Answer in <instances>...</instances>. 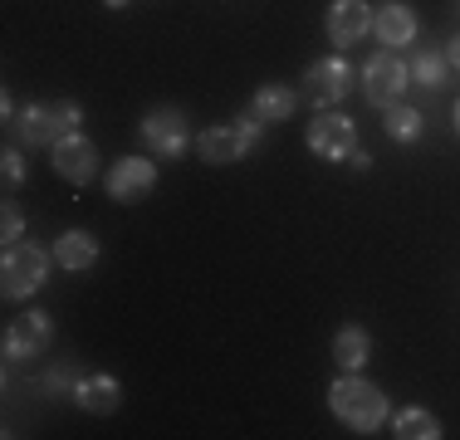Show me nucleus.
Wrapping results in <instances>:
<instances>
[{
	"label": "nucleus",
	"instance_id": "obj_1",
	"mask_svg": "<svg viewBox=\"0 0 460 440\" xmlns=\"http://www.w3.org/2000/svg\"><path fill=\"white\" fill-rule=\"evenodd\" d=\"M328 411H333L343 426H353L358 436H367V431H377V426L387 421V392L372 387L367 377H358V372H343V377L328 387Z\"/></svg>",
	"mask_w": 460,
	"mask_h": 440
},
{
	"label": "nucleus",
	"instance_id": "obj_2",
	"mask_svg": "<svg viewBox=\"0 0 460 440\" xmlns=\"http://www.w3.org/2000/svg\"><path fill=\"white\" fill-rule=\"evenodd\" d=\"M49 264H54V250L35 245V240H20V245H10V250H5V264H0V294H5L10 304H25L30 294L45 289Z\"/></svg>",
	"mask_w": 460,
	"mask_h": 440
},
{
	"label": "nucleus",
	"instance_id": "obj_3",
	"mask_svg": "<svg viewBox=\"0 0 460 440\" xmlns=\"http://www.w3.org/2000/svg\"><path fill=\"white\" fill-rule=\"evenodd\" d=\"M79 123H84V108L74 103V98H49V103H30L25 113L15 118V132L30 147H45V142L54 147V142L69 137Z\"/></svg>",
	"mask_w": 460,
	"mask_h": 440
},
{
	"label": "nucleus",
	"instance_id": "obj_4",
	"mask_svg": "<svg viewBox=\"0 0 460 440\" xmlns=\"http://www.w3.org/2000/svg\"><path fill=\"white\" fill-rule=\"evenodd\" d=\"M260 132H265V123L245 113L240 123H230V128H206L201 137H196V152H201L211 167H226V162H240L250 147H255Z\"/></svg>",
	"mask_w": 460,
	"mask_h": 440
},
{
	"label": "nucleus",
	"instance_id": "obj_5",
	"mask_svg": "<svg viewBox=\"0 0 460 440\" xmlns=\"http://www.w3.org/2000/svg\"><path fill=\"white\" fill-rule=\"evenodd\" d=\"M411 84V69L397 59V54H372V59L363 64V93L372 108H392L402 103V93H407Z\"/></svg>",
	"mask_w": 460,
	"mask_h": 440
},
{
	"label": "nucleus",
	"instance_id": "obj_6",
	"mask_svg": "<svg viewBox=\"0 0 460 440\" xmlns=\"http://www.w3.org/2000/svg\"><path fill=\"white\" fill-rule=\"evenodd\" d=\"M309 152H314V157H323V162L353 157V152H358V128H353V118H343V113H319V118L309 123Z\"/></svg>",
	"mask_w": 460,
	"mask_h": 440
},
{
	"label": "nucleus",
	"instance_id": "obj_7",
	"mask_svg": "<svg viewBox=\"0 0 460 440\" xmlns=\"http://www.w3.org/2000/svg\"><path fill=\"white\" fill-rule=\"evenodd\" d=\"M142 137H147V147L157 157H181L186 142H191V123H186L181 108H152L142 118Z\"/></svg>",
	"mask_w": 460,
	"mask_h": 440
},
{
	"label": "nucleus",
	"instance_id": "obj_8",
	"mask_svg": "<svg viewBox=\"0 0 460 440\" xmlns=\"http://www.w3.org/2000/svg\"><path fill=\"white\" fill-rule=\"evenodd\" d=\"M348 88H353V69H348V59L338 54V59H319L309 64V74H304V98L319 108H333L348 98Z\"/></svg>",
	"mask_w": 460,
	"mask_h": 440
},
{
	"label": "nucleus",
	"instance_id": "obj_9",
	"mask_svg": "<svg viewBox=\"0 0 460 440\" xmlns=\"http://www.w3.org/2000/svg\"><path fill=\"white\" fill-rule=\"evenodd\" d=\"M54 172H59L69 186H89L98 176V147L89 137H79V132L59 137L54 142Z\"/></svg>",
	"mask_w": 460,
	"mask_h": 440
},
{
	"label": "nucleus",
	"instance_id": "obj_10",
	"mask_svg": "<svg viewBox=\"0 0 460 440\" xmlns=\"http://www.w3.org/2000/svg\"><path fill=\"white\" fill-rule=\"evenodd\" d=\"M49 338H54V323H49V313H20L15 323L5 328V357L10 362H25V357H35V352H45L49 348Z\"/></svg>",
	"mask_w": 460,
	"mask_h": 440
},
{
	"label": "nucleus",
	"instance_id": "obj_11",
	"mask_svg": "<svg viewBox=\"0 0 460 440\" xmlns=\"http://www.w3.org/2000/svg\"><path fill=\"white\" fill-rule=\"evenodd\" d=\"M152 186H157V167H152L147 157H123V162H113V172H108V196L123 201V206L142 201Z\"/></svg>",
	"mask_w": 460,
	"mask_h": 440
},
{
	"label": "nucleus",
	"instance_id": "obj_12",
	"mask_svg": "<svg viewBox=\"0 0 460 440\" xmlns=\"http://www.w3.org/2000/svg\"><path fill=\"white\" fill-rule=\"evenodd\" d=\"M323 25H328V40L338 49H348V44H358L372 30V10H367V0H333Z\"/></svg>",
	"mask_w": 460,
	"mask_h": 440
},
{
	"label": "nucleus",
	"instance_id": "obj_13",
	"mask_svg": "<svg viewBox=\"0 0 460 440\" xmlns=\"http://www.w3.org/2000/svg\"><path fill=\"white\" fill-rule=\"evenodd\" d=\"M74 401L93 416H108V411L123 406V387H118V377H108V372H84L79 387H74Z\"/></svg>",
	"mask_w": 460,
	"mask_h": 440
},
{
	"label": "nucleus",
	"instance_id": "obj_14",
	"mask_svg": "<svg viewBox=\"0 0 460 440\" xmlns=\"http://www.w3.org/2000/svg\"><path fill=\"white\" fill-rule=\"evenodd\" d=\"M372 35L387 44V49H402V44H411V40H416V10L402 5V0L382 5L377 15H372Z\"/></svg>",
	"mask_w": 460,
	"mask_h": 440
},
{
	"label": "nucleus",
	"instance_id": "obj_15",
	"mask_svg": "<svg viewBox=\"0 0 460 440\" xmlns=\"http://www.w3.org/2000/svg\"><path fill=\"white\" fill-rule=\"evenodd\" d=\"M367 357H372L367 328H358V323L338 328V333H333V362H338V367H343V372H363Z\"/></svg>",
	"mask_w": 460,
	"mask_h": 440
},
{
	"label": "nucleus",
	"instance_id": "obj_16",
	"mask_svg": "<svg viewBox=\"0 0 460 440\" xmlns=\"http://www.w3.org/2000/svg\"><path fill=\"white\" fill-rule=\"evenodd\" d=\"M54 264H59V269H69V274L93 269V264H98L93 235H84V230H69V235H59V240H54Z\"/></svg>",
	"mask_w": 460,
	"mask_h": 440
},
{
	"label": "nucleus",
	"instance_id": "obj_17",
	"mask_svg": "<svg viewBox=\"0 0 460 440\" xmlns=\"http://www.w3.org/2000/svg\"><path fill=\"white\" fill-rule=\"evenodd\" d=\"M294 108H299L294 88H260L250 98V118H260V123H284V118H294Z\"/></svg>",
	"mask_w": 460,
	"mask_h": 440
},
{
	"label": "nucleus",
	"instance_id": "obj_18",
	"mask_svg": "<svg viewBox=\"0 0 460 440\" xmlns=\"http://www.w3.org/2000/svg\"><path fill=\"white\" fill-rule=\"evenodd\" d=\"M392 436H402V440H441V421H436L431 411H421V406H407V411H397V421H392Z\"/></svg>",
	"mask_w": 460,
	"mask_h": 440
},
{
	"label": "nucleus",
	"instance_id": "obj_19",
	"mask_svg": "<svg viewBox=\"0 0 460 440\" xmlns=\"http://www.w3.org/2000/svg\"><path fill=\"white\" fill-rule=\"evenodd\" d=\"M382 128H387L392 142H416L426 132V118L416 113V108H407V103H392L387 118H382Z\"/></svg>",
	"mask_w": 460,
	"mask_h": 440
},
{
	"label": "nucleus",
	"instance_id": "obj_20",
	"mask_svg": "<svg viewBox=\"0 0 460 440\" xmlns=\"http://www.w3.org/2000/svg\"><path fill=\"white\" fill-rule=\"evenodd\" d=\"M407 69H411V84H421V88H431V93H436V88L446 84V69H451V59H446V54H436V49H421V54H416V59L407 64Z\"/></svg>",
	"mask_w": 460,
	"mask_h": 440
},
{
	"label": "nucleus",
	"instance_id": "obj_21",
	"mask_svg": "<svg viewBox=\"0 0 460 440\" xmlns=\"http://www.w3.org/2000/svg\"><path fill=\"white\" fill-rule=\"evenodd\" d=\"M79 377H84V372L74 367V362H59V367H49V372H45V392L64 396V392H74V387H79Z\"/></svg>",
	"mask_w": 460,
	"mask_h": 440
},
{
	"label": "nucleus",
	"instance_id": "obj_22",
	"mask_svg": "<svg viewBox=\"0 0 460 440\" xmlns=\"http://www.w3.org/2000/svg\"><path fill=\"white\" fill-rule=\"evenodd\" d=\"M20 235H25V216H20L15 201H5V211H0V240H5V245H20Z\"/></svg>",
	"mask_w": 460,
	"mask_h": 440
},
{
	"label": "nucleus",
	"instance_id": "obj_23",
	"mask_svg": "<svg viewBox=\"0 0 460 440\" xmlns=\"http://www.w3.org/2000/svg\"><path fill=\"white\" fill-rule=\"evenodd\" d=\"M0 167H5V191H15V186H25V157H20V147H5L0 152Z\"/></svg>",
	"mask_w": 460,
	"mask_h": 440
},
{
	"label": "nucleus",
	"instance_id": "obj_24",
	"mask_svg": "<svg viewBox=\"0 0 460 440\" xmlns=\"http://www.w3.org/2000/svg\"><path fill=\"white\" fill-rule=\"evenodd\" d=\"M348 162H353V172H367V167H372V157H367V152H353Z\"/></svg>",
	"mask_w": 460,
	"mask_h": 440
},
{
	"label": "nucleus",
	"instance_id": "obj_25",
	"mask_svg": "<svg viewBox=\"0 0 460 440\" xmlns=\"http://www.w3.org/2000/svg\"><path fill=\"white\" fill-rule=\"evenodd\" d=\"M446 59H451L456 69H460V40H451V49H446Z\"/></svg>",
	"mask_w": 460,
	"mask_h": 440
},
{
	"label": "nucleus",
	"instance_id": "obj_26",
	"mask_svg": "<svg viewBox=\"0 0 460 440\" xmlns=\"http://www.w3.org/2000/svg\"><path fill=\"white\" fill-rule=\"evenodd\" d=\"M103 5H108V10H123V5H128V0H103Z\"/></svg>",
	"mask_w": 460,
	"mask_h": 440
},
{
	"label": "nucleus",
	"instance_id": "obj_27",
	"mask_svg": "<svg viewBox=\"0 0 460 440\" xmlns=\"http://www.w3.org/2000/svg\"><path fill=\"white\" fill-rule=\"evenodd\" d=\"M456 132H460V103H456Z\"/></svg>",
	"mask_w": 460,
	"mask_h": 440
}]
</instances>
